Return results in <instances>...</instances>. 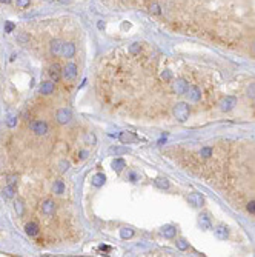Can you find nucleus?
<instances>
[{
	"label": "nucleus",
	"mask_w": 255,
	"mask_h": 257,
	"mask_svg": "<svg viewBox=\"0 0 255 257\" xmlns=\"http://www.w3.org/2000/svg\"><path fill=\"white\" fill-rule=\"evenodd\" d=\"M174 117L180 122V123H184L188 119H189V114H191V108L186 102H178L177 105H174Z\"/></svg>",
	"instance_id": "1"
},
{
	"label": "nucleus",
	"mask_w": 255,
	"mask_h": 257,
	"mask_svg": "<svg viewBox=\"0 0 255 257\" xmlns=\"http://www.w3.org/2000/svg\"><path fill=\"white\" fill-rule=\"evenodd\" d=\"M29 129L36 136H46L48 131H49V126L45 120H34L32 123H29Z\"/></svg>",
	"instance_id": "2"
},
{
	"label": "nucleus",
	"mask_w": 255,
	"mask_h": 257,
	"mask_svg": "<svg viewBox=\"0 0 255 257\" xmlns=\"http://www.w3.org/2000/svg\"><path fill=\"white\" fill-rule=\"evenodd\" d=\"M189 82L184 80V79H177V80H172V90L177 95H186V92L189 90Z\"/></svg>",
	"instance_id": "3"
},
{
	"label": "nucleus",
	"mask_w": 255,
	"mask_h": 257,
	"mask_svg": "<svg viewBox=\"0 0 255 257\" xmlns=\"http://www.w3.org/2000/svg\"><path fill=\"white\" fill-rule=\"evenodd\" d=\"M238 100L235 95H226L221 102H220V110L224 111V112H228V111H232L235 106H237Z\"/></svg>",
	"instance_id": "4"
},
{
	"label": "nucleus",
	"mask_w": 255,
	"mask_h": 257,
	"mask_svg": "<svg viewBox=\"0 0 255 257\" xmlns=\"http://www.w3.org/2000/svg\"><path fill=\"white\" fill-rule=\"evenodd\" d=\"M55 213V203L52 199H46L42 202V214L45 217H52Z\"/></svg>",
	"instance_id": "5"
},
{
	"label": "nucleus",
	"mask_w": 255,
	"mask_h": 257,
	"mask_svg": "<svg viewBox=\"0 0 255 257\" xmlns=\"http://www.w3.org/2000/svg\"><path fill=\"white\" fill-rule=\"evenodd\" d=\"M75 74H77V66H75V63H68V65L63 66V69H62V77H63L65 80L74 79Z\"/></svg>",
	"instance_id": "6"
},
{
	"label": "nucleus",
	"mask_w": 255,
	"mask_h": 257,
	"mask_svg": "<svg viewBox=\"0 0 255 257\" xmlns=\"http://www.w3.org/2000/svg\"><path fill=\"white\" fill-rule=\"evenodd\" d=\"M186 97H188L191 102H200L201 100V90L198 86L191 85L189 90H188V92H186Z\"/></svg>",
	"instance_id": "7"
},
{
	"label": "nucleus",
	"mask_w": 255,
	"mask_h": 257,
	"mask_svg": "<svg viewBox=\"0 0 255 257\" xmlns=\"http://www.w3.org/2000/svg\"><path fill=\"white\" fill-rule=\"evenodd\" d=\"M55 119H57V122H58L60 125H65V123L69 122V119H71V112L66 110V108H62V110L57 111Z\"/></svg>",
	"instance_id": "8"
},
{
	"label": "nucleus",
	"mask_w": 255,
	"mask_h": 257,
	"mask_svg": "<svg viewBox=\"0 0 255 257\" xmlns=\"http://www.w3.org/2000/svg\"><path fill=\"white\" fill-rule=\"evenodd\" d=\"M188 202L191 203L192 206H195V208H200V206H203V203H204V199H203V196H201L200 193H192L188 197Z\"/></svg>",
	"instance_id": "9"
},
{
	"label": "nucleus",
	"mask_w": 255,
	"mask_h": 257,
	"mask_svg": "<svg viewBox=\"0 0 255 257\" xmlns=\"http://www.w3.org/2000/svg\"><path fill=\"white\" fill-rule=\"evenodd\" d=\"M62 54L63 57H66V59H72L74 54H75V45L74 43H63V48H62Z\"/></svg>",
	"instance_id": "10"
},
{
	"label": "nucleus",
	"mask_w": 255,
	"mask_h": 257,
	"mask_svg": "<svg viewBox=\"0 0 255 257\" xmlns=\"http://www.w3.org/2000/svg\"><path fill=\"white\" fill-rule=\"evenodd\" d=\"M49 77H51V80L52 82H58L60 79H62V69H60V66L54 63L51 68H49Z\"/></svg>",
	"instance_id": "11"
},
{
	"label": "nucleus",
	"mask_w": 255,
	"mask_h": 257,
	"mask_svg": "<svg viewBox=\"0 0 255 257\" xmlns=\"http://www.w3.org/2000/svg\"><path fill=\"white\" fill-rule=\"evenodd\" d=\"M25 231H26L28 236H37L38 231H40V226H38V223H36V222H29V223L25 225Z\"/></svg>",
	"instance_id": "12"
},
{
	"label": "nucleus",
	"mask_w": 255,
	"mask_h": 257,
	"mask_svg": "<svg viewBox=\"0 0 255 257\" xmlns=\"http://www.w3.org/2000/svg\"><path fill=\"white\" fill-rule=\"evenodd\" d=\"M198 223H200L201 229H211L212 228V223H211V219L208 214H200L198 216Z\"/></svg>",
	"instance_id": "13"
},
{
	"label": "nucleus",
	"mask_w": 255,
	"mask_h": 257,
	"mask_svg": "<svg viewBox=\"0 0 255 257\" xmlns=\"http://www.w3.org/2000/svg\"><path fill=\"white\" fill-rule=\"evenodd\" d=\"M62 48H63V42L60 40V39H54L52 42H51V54H60L62 53Z\"/></svg>",
	"instance_id": "14"
},
{
	"label": "nucleus",
	"mask_w": 255,
	"mask_h": 257,
	"mask_svg": "<svg viewBox=\"0 0 255 257\" xmlns=\"http://www.w3.org/2000/svg\"><path fill=\"white\" fill-rule=\"evenodd\" d=\"M54 83L55 82H45V83L42 85V88H40V94H43V95L52 94V92H54Z\"/></svg>",
	"instance_id": "15"
},
{
	"label": "nucleus",
	"mask_w": 255,
	"mask_h": 257,
	"mask_svg": "<svg viewBox=\"0 0 255 257\" xmlns=\"http://www.w3.org/2000/svg\"><path fill=\"white\" fill-rule=\"evenodd\" d=\"M215 236H217L220 240H226V239H228V236H229V231H228V228H226V226L220 225V226H217V228H215Z\"/></svg>",
	"instance_id": "16"
},
{
	"label": "nucleus",
	"mask_w": 255,
	"mask_h": 257,
	"mask_svg": "<svg viewBox=\"0 0 255 257\" xmlns=\"http://www.w3.org/2000/svg\"><path fill=\"white\" fill-rule=\"evenodd\" d=\"M175 233H177V229H175L174 226H171V225L164 226L163 231H162V234H163L164 237H168V239H172V237L175 236Z\"/></svg>",
	"instance_id": "17"
},
{
	"label": "nucleus",
	"mask_w": 255,
	"mask_h": 257,
	"mask_svg": "<svg viewBox=\"0 0 255 257\" xmlns=\"http://www.w3.org/2000/svg\"><path fill=\"white\" fill-rule=\"evenodd\" d=\"M52 191L57 193V194H63L65 193V183H63V180H54Z\"/></svg>",
	"instance_id": "18"
},
{
	"label": "nucleus",
	"mask_w": 255,
	"mask_h": 257,
	"mask_svg": "<svg viewBox=\"0 0 255 257\" xmlns=\"http://www.w3.org/2000/svg\"><path fill=\"white\" fill-rule=\"evenodd\" d=\"M16 191H17L16 185H11V183H9L8 186H6V188H5V189H3V196H5V197H12Z\"/></svg>",
	"instance_id": "19"
},
{
	"label": "nucleus",
	"mask_w": 255,
	"mask_h": 257,
	"mask_svg": "<svg viewBox=\"0 0 255 257\" xmlns=\"http://www.w3.org/2000/svg\"><path fill=\"white\" fill-rule=\"evenodd\" d=\"M155 185H157L158 188H162V189H166V188L169 186V182H168V179H164V177H158V179H155Z\"/></svg>",
	"instance_id": "20"
},
{
	"label": "nucleus",
	"mask_w": 255,
	"mask_h": 257,
	"mask_svg": "<svg viewBox=\"0 0 255 257\" xmlns=\"http://www.w3.org/2000/svg\"><path fill=\"white\" fill-rule=\"evenodd\" d=\"M200 156L204 157V159H209L211 156H214V149H212V148H201Z\"/></svg>",
	"instance_id": "21"
},
{
	"label": "nucleus",
	"mask_w": 255,
	"mask_h": 257,
	"mask_svg": "<svg viewBox=\"0 0 255 257\" xmlns=\"http://www.w3.org/2000/svg\"><path fill=\"white\" fill-rule=\"evenodd\" d=\"M125 166H126V163H125V160H122V159H117V160H114V163H112V168L117 169V171H122Z\"/></svg>",
	"instance_id": "22"
},
{
	"label": "nucleus",
	"mask_w": 255,
	"mask_h": 257,
	"mask_svg": "<svg viewBox=\"0 0 255 257\" xmlns=\"http://www.w3.org/2000/svg\"><path fill=\"white\" fill-rule=\"evenodd\" d=\"M103 182H105V176H103V174H97V176L92 179V183L95 185V186H100Z\"/></svg>",
	"instance_id": "23"
},
{
	"label": "nucleus",
	"mask_w": 255,
	"mask_h": 257,
	"mask_svg": "<svg viewBox=\"0 0 255 257\" xmlns=\"http://www.w3.org/2000/svg\"><path fill=\"white\" fill-rule=\"evenodd\" d=\"M135 137L132 136V134H128V132H123V134H120V140L123 142V143H126V142H131V140H134Z\"/></svg>",
	"instance_id": "24"
},
{
	"label": "nucleus",
	"mask_w": 255,
	"mask_h": 257,
	"mask_svg": "<svg viewBox=\"0 0 255 257\" xmlns=\"http://www.w3.org/2000/svg\"><path fill=\"white\" fill-rule=\"evenodd\" d=\"M120 234H122V237H123V239H129V237H132L134 231H132V229H129V228H123V229L120 231Z\"/></svg>",
	"instance_id": "25"
},
{
	"label": "nucleus",
	"mask_w": 255,
	"mask_h": 257,
	"mask_svg": "<svg viewBox=\"0 0 255 257\" xmlns=\"http://www.w3.org/2000/svg\"><path fill=\"white\" fill-rule=\"evenodd\" d=\"M177 248L178 249H182V251H184V249H188V243H186V240H177Z\"/></svg>",
	"instance_id": "26"
},
{
	"label": "nucleus",
	"mask_w": 255,
	"mask_h": 257,
	"mask_svg": "<svg viewBox=\"0 0 255 257\" xmlns=\"http://www.w3.org/2000/svg\"><path fill=\"white\" fill-rule=\"evenodd\" d=\"M246 209L251 213V214H255V200H251V202L246 205Z\"/></svg>",
	"instance_id": "27"
},
{
	"label": "nucleus",
	"mask_w": 255,
	"mask_h": 257,
	"mask_svg": "<svg viewBox=\"0 0 255 257\" xmlns=\"http://www.w3.org/2000/svg\"><path fill=\"white\" fill-rule=\"evenodd\" d=\"M86 142H88V143H91V145H94V143H95V137H94V134H91V132H88V134H86Z\"/></svg>",
	"instance_id": "28"
},
{
	"label": "nucleus",
	"mask_w": 255,
	"mask_h": 257,
	"mask_svg": "<svg viewBox=\"0 0 255 257\" xmlns=\"http://www.w3.org/2000/svg\"><path fill=\"white\" fill-rule=\"evenodd\" d=\"M28 5H29V0H17V6H20V8H25Z\"/></svg>",
	"instance_id": "29"
},
{
	"label": "nucleus",
	"mask_w": 255,
	"mask_h": 257,
	"mask_svg": "<svg viewBox=\"0 0 255 257\" xmlns=\"http://www.w3.org/2000/svg\"><path fill=\"white\" fill-rule=\"evenodd\" d=\"M12 29H14V25H12V23H6V31L9 33V31H12Z\"/></svg>",
	"instance_id": "30"
},
{
	"label": "nucleus",
	"mask_w": 255,
	"mask_h": 257,
	"mask_svg": "<svg viewBox=\"0 0 255 257\" xmlns=\"http://www.w3.org/2000/svg\"><path fill=\"white\" fill-rule=\"evenodd\" d=\"M114 152H117V154H120V152H126L128 149H120V148H117V149H112Z\"/></svg>",
	"instance_id": "31"
},
{
	"label": "nucleus",
	"mask_w": 255,
	"mask_h": 257,
	"mask_svg": "<svg viewBox=\"0 0 255 257\" xmlns=\"http://www.w3.org/2000/svg\"><path fill=\"white\" fill-rule=\"evenodd\" d=\"M0 2H2V3H8L9 0H0Z\"/></svg>",
	"instance_id": "32"
},
{
	"label": "nucleus",
	"mask_w": 255,
	"mask_h": 257,
	"mask_svg": "<svg viewBox=\"0 0 255 257\" xmlns=\"http://www.w3.org/2000/svg\"><path fill=\"white\" fill-rule=\"evenodd\" d=\"M254 49H255V45H254Z\"/></svg>",
	"instance_id": "33"
}]
</instances>
